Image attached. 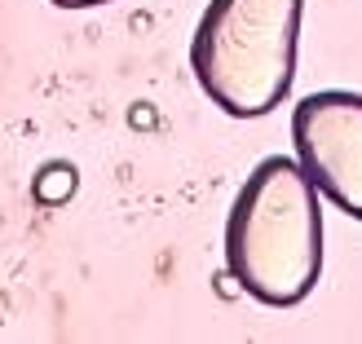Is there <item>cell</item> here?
Masks as SVG:
<instances>
[{
	"label": "cell",
	"mask_w": 362,
	"mask_h": 344,
	"mask_svg": "<svg viewBox=\"0 0 362 344\" xmlns=\"http://www.w3.org/2000/svg\"><path fill=\"white\" fill-rule=\"evenodd\" d=\"M212 292L221 296V300H239V296H243V283L234 278V269L226 265V274H221V269H216V274H212Z\"/></svg>",
	"instance_id": "obj_5"
},
{
	"label": "cell",
	"mask_w": 362,
	"mask_h": 344,
	"mask_svg": "<svg viewBox=\"0 0 362 344\" xmlns=\"http://www.w3.org/2000/svg\"><path fill=\"white\" fill-rule=\"evenodd\" d=\"M305 0H208L190 35V71L230 119L269 115L292 93Z\"/></svg>",
	"instance_id": "obj_2"
},
{
	"label": "cell",
	"mask_w": 362,
	"mask_h": 344,
	"mask_svg": "<svg viewBox=\"0 0 362 344\" xmlns=\"http://www.w3.org/2000/svg\"><path fill=\"white\" fill-rule=\"evenodd\" d=\"M155 119H159V115H155V106H151V102H133V106H129V124H133L137 133L155 129Z\"/></svg>",
	"instance_id": "obj_6"
},
{
	"label": "cell",
	"mask_w": 362,
	"mask_h": 344,
	"mask_svg": "<svg viewBox=\"0 0 362 344\" xmlns=\"http://www.w3.org/2000/svg\"><path fill=\"white\" fill-rule=\"evenodd\" d=\"M76 190H80V168L71 159H49L31 177V198L40 208H66L76 198Z\"/></svg>",
	"instance_id": "obj_4"
},
{
	"label": "cell",
	"mask_w": 362,
	"mask_h": 344,
	"mask_svg": "<svg viewBox=\"0 0 362 344\" xmlns=\"http://www.w3.org/2000/svg\"><path fill=\"white\" fill-rule=\"evenodd\" d=\"M58 9H98V5H111V0H49Z\"/></svg>",
	"instance_id": "obj_7"
},
{
	"label": "cell",
	"mask_w": 362,
	"mask_h": 344,
	"mask_svg": "<svg viewBox=\"0 0 362 344\" xmlns=\"http://www.w3.org/2000/svg\"><path fill=\"white\" fill-rule=\"evenodd\" d=\"M226 265L243 296L292 309L322 278V194L296 155L261 159L226 216Z\"/></svg>",
	"instance_id": "obj_1"
},
{
	"label": "cell",
	"mask_w": 362,
	"mask_h": 344,
	"mask_svg": "<svg viewBox=\"0 0 362 344\" xmlns=\"http://www.w3.org/2000/svg\"><path fill=\"white\" fill-rule=\"evenodd\" d=\"M292 150L318 194L362 221V93L322 88L300 97L292 111Z\"/></svg>",
	"instance_id": "obj_3"
}]
</instances>
